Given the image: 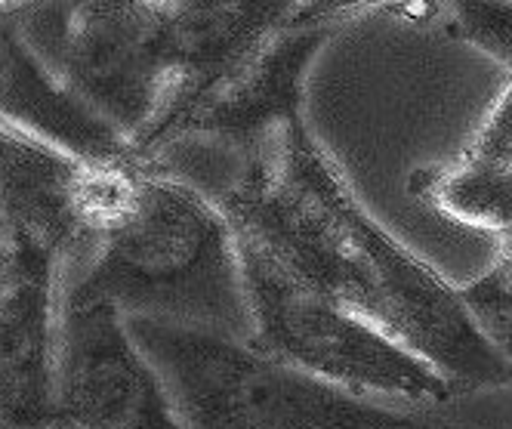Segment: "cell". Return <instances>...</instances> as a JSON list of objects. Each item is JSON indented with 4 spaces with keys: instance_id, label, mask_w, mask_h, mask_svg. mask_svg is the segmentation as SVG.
<instances>
[{
    "instance_id": "1",
    "label": "cell",
    "mask_w": 512,
    "mask_h": 429,
    "mask_svg": "<svg viewBox=\"0 0 512 429\" xmlns=\"http://www.w3.org/2000/svg\"><path fill=\"white\" fill-rule=\"evenodd\" d=\"M213 198L290 272L374 321L463 392L512 386V365L479 334L460 288L361 207L306 118L244 161Z\"/></svg>"
},
{
    "instance_id": "2",
    "label": "cell",
    "mask_w": 512,
    "mask_h": 429,
    "mask_svg": "<svg viewBox=\"0 0 512 429\" xmlns=\"http://www.w3.org/2000/svg\"><path fill=\"white\" fill-rule=\"evenodd\" d=\"M124 318L250 343L253 318L238 235L213 195L152 164L130 217L105 235L68 288Z\"/></svg>"
},
{
    "instance_id": "3",
    "label": "cell",
    "mask_w": 512,
    "mask_h": 429,
    "mask_svg": "<svg viewBox=\"0 0 512 429\" xmlns=\"http://www.w3.org/2000/svg\"><path fill=\"white\" fill-rule=\"evenodd\" d=\"M186 429H466L448 417L364 399L247 343L127 318Z\"/></svg>"
},
{
    "instance_id": "4",
    "label": "cell",
    "mask_w": 512,
    "mask_h": 429,
    "mask_svg": "<svg viewBox=\"0 0 512 429\" xmlns=\"http://www.w3.org/2000/svg\"><path fill=\"white\" fill-rule=\"evenodd\" d=\"M235 235L253 318L250 349L389 405H445L463 396L451 377L374 321L290 272L260 238L238 226Z\"/></svg>"
},
{
    "instance_id": "5",
    "label": "cell",
    "mask_w": 512,
    "mask_h": 429,
    "mask_svg": "<svg viewBox=\"0 0 512 429\" xmlns=\"http://www.w3.org/2000/svg\"><path fill=\"white\" fill-rule=\"evenodd\" d=\"M0 16L56 78L139 146L170 93L164 0L4 4Z\"/></svg>"
},
{
    "instance_id": "6",
    "label": "cell",
    "mask_w": 512,
    "mask_h": 429,
    "mask_svg": "<svg viewBox=\"0 0 512 429\" xmlns=\"http://www.w3.org/2000/svg\"><path fill=\"white\" fill-rule=\"evenodd\" d=\"M380 4H321L297 0V10L275 34L238 62L179 124L176 142L204 136L250 161L290 124L303 121L306 75L334 28Z\"/></svg>"
},
{
    "instance_id": "7",
    "label": "cell",
    "mask_w": 512,
    "mask_h": 429,
    "mask_svg": "<svg viewBox=\"0 0 512 429\" xmlns=\"http://www.w3.org/2000/svg\"><path fill=\"white\" fill-rule=\"evenodd\" d=\"M56 420L71 429H186L115 303L65 291Z\"/></svg>"
},
{
    "instance_id": "8",
    "label": "cell",
    "mask_w": 512,
    "mask_h": 429,
    "mask_svg": "<svg viewBox=\"0 0 512 429\" xmlns=\"http://www.w3.org/2000/svg\"><path fill=\"white\" fill-rule=\"evenodd\" d=\"M0 238V429H53L62 260L38 241Z\"/></svg>"
},
{
    "instance_id": "9",
    "label": "cell",
    "mask_w": 512,
    "mask_h": 429,
    "mask_svg": "<svg viewBox=\"0 0 512 429\" xmlns=\"http://www.w3.org/2000/svg\"><path fill=\"white\" fill-rule=\"evenodd\" d=\"M297 10V0H164L170 93L136 146L142 164H158L176 146L179 124L195 102L244 62Z\"/></svg>"
},
{
    "instance_id": "10",
    "label": "cell",
    "mask_w": 512,
    "mask_h": 429,
    "mask_svg": "<svg viewBox=\"0 0 512 429\" xmlns=\"http://www.w3.org/2000/svg\"><path fill=\"white\" fill-rule=\"evenodd\" d=\"M90 161L68 155L19 127H0V176H4V229L38 241L68 263L93 250L84 220V183Z\"/></svg>"
},
{
    "instance_id": "11",
    "label": "cell",
    "mask_w": 512,
    "mask_h": 429,
    "mask_svg": "<svg viewBox=\"0 0 512 429\" xmlns=\"http://www.w3.org/2000/svg\"><path fill=\"white\" fill-rule=\"evenodd\" d=\"M4 124L84 161H139L133 142L34 56L10 19L0 22ZM142 164V161H139Z\"/></svg>"
},
{
    "instance_id": "12",
    "label": "cell",
    "mask_w": 512,
    "mask_h": 429,
    "mask_svg": "<svg viewBox=\"0 0 512 429\" xmlns=\"http://www.w3.org/2000/svg\"><path fill=\"white\" fill-rule=\"evenodd\" d=\"M408 192L457 226L512 238V81L460 158L414 170Z\"/></svg>"
},
{
    "instance_id": "13",
    "label": "cell",
    "mask_w": 512,
    "mask_h": 429,
    "mask_svg": "<svg viewBox=\"0 0 512 429\" xmlns=\"http://www.w3.org/2000/svg\"><path fill=\"white\" fill-rule=\"evenodd\" d=\"M408 22H420L500 62L512 75V0H454V4H386Z\"/></svg>"
},
{
    "instance_id": "14",
    "label": "cell",
    "mask_w": 512,
    "mask_h": 429,
    "mask_svg": "<svg viewBox=\"0 0 512 429\" xmlns=\"http://www.w3.org/2000/svg\"><path fill=\"white\" fill-rule=\"evenodd\" d=\"M463 306L488 346L512 365V254L500 247L497 263L460 288Z\"/></svg>"
},
{
    "instance_id": "15",
    "label": "cell",
    "mask_w": 512,
    "mask_h": 429,
    "mask_svg": "<svg viewBox=\"0 0 512 429\" xmlns=\"http://www.w3.org/2000/svg\"><path fill=\"white\" fill-rule=\"evenodd\" d=\"M500 247H503V250H509V254H512V238H506V241H503Z\"/></svg>"
},
{
    "instance_id": "16",
    "label": "cell",
    "mask_w": 512,
    "mask_h": 429,
    "mask_svg": "<svg viewBox=\"0 0 512 429\" xmlns=\"http://www.w3.org/2000/svg\"><path fill=\"white\" fill-rule=\"evenodd\" d=\"M53 429H71V426H65V423H56Z\"/></svg>"
}]
</instances>
